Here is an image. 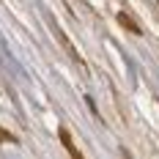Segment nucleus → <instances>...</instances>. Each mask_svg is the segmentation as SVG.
Wrapping results in <instances>:
<instances>
[{
    "label": "nucleus",
    "instance_id": "1",
    "mask_svg": "<svg viewBox=\"0 0 159 159\" xmlns=\"http://www.w3.org/2000/svg\"><path fill=\"white\" fill-rule=\"evenodd\" d=\"M118 22H121L124 28H129L132 33H137V36H140V25H137V22H134V19L126 14V11H121V14H118Z\"/></svg>",
    "mask_w": 159,
    "mask_h": 159
},
{
    "label": "nucleus",
    "instance_id": "2",
    "mask_svg": "<svg viewBox=\"0 0 159 159\" xmlns=\"http://www.w3.org/2000/svg\"><path fill=\"white\" fill-rule=\"evenodd\" d=\"M61 140H63V145H66V151H69V154H74V157H80V151L74 148V143H71V137H69V132H66L63 126H61Z\"/></svg>",
    "mask_w": 159,
    "mask_h": 159
}]
</instances>
